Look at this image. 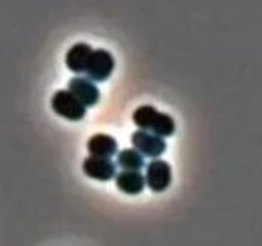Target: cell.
Listing matches in <instances>:
<instances>
[{"label":"cell","instance_id":"2","mask_svg":"<svg viewBox=\"0 0 262 246\" xmlns=\"http://www.w3.org/2000/svg\"><path fill=\"white\" fill-rule=\"evenodd\" d=\"M51 107H53V111H55L57 115L65 117L69 121H81V119L85 117V113H87V107H85L75 95H71L67 89L57 91L53 95Z\"/></svg>","mask_w":262,"mask_h":246},{"label":"cell","instance_id":"9","mask_svg":"<svg viewBox=\"0 0 262 246\" xmlns=\"http://www.w3.org/2000/svg\"><path fill=\"white\" fill-rule=\"evenodd\" d=\"M87 150H89L91 157L111 159L117 154V141H115V137H111L107 133H97L87 141Z\"/></svg>","mask_w":262,"mask_h":246},{"label":"cell","instance_id":"3","mask_svg":"<svg viewBox=\"0 0 262 246\" xmlns=\"http://www.w3.org/2000/svg\"><path fill=\"white\" fill-rule=\"evenodd\" d=\"M115 69V61H113V55L105 49H97L91 53V59L87 65V71H85V77L91 81V83H101V81H107L111 77Z\"/></svg>","mask_w":262,"mask_h":246},{"label":"cell","instance_id":"7","mask_svg":"<svg viewBox=\"0 0 262 246\" xmlns=\"http://www.w3.org/2000/svg\"><path fill=\"white\" fill-rule=\"evenodd\" d=\"M67 91L71 93V95H75L85 107H93V105H97L99 101V89L95 83H91L87 77H73L71 81H69V89Z\"/></svg>","mask_w":262,"mask_h":246},{"label":"cell","instance_id":"1","mask_svg":"<svg viewBox=\"0 0 262 246\" xmlns=\"http://www.w3.org/2000/svg\"><path fill=\"white\" fill-rule=\"evenodd\" d=\"M133 123L139 127V131H149L158 137H169L176 131V121L171 115L158 111L151 105H141L133 111Z\"/></svg>","mask_w":262,"mask_h":246},{"label":"cell","instance_id":"6","mask_svg":"<svg viewBox=\"0 0 262 246\" xmlns=\"http://www.w3.org/2000/svg\"><path fill=\"white\" fill-rule=\"evenodd\" d=\"M83 172L85 176L99 180V182H109V180H115L117 176V166L111 161V159H103V157H87L83 161Z\"/></svg>","mask_w":262,"mask_h":246},{"label":"cell","instance_id":"11","mask_svg":"<svg viewBox=\"0 0 262 246\" xmlns=\"http://www.w3.org/2000/svg\"><path fill=\"white\" fill-rule=\"evenodd\" d=\"M117 166L121 168V172H139L145 166V159L135 150H123L117 154Z\"/></svg>","mask_w":262,"mask_h":246},{"label":"cell","instance_id":"10","mask_svg":"<svg viewBox=\"0 0 262 246\" xmlns=\"http://www.w3.org/2000/svg\"><path fill=\"white\" fill-rule=\"evenodd\" d=\"M115 184L123 194L135 196L145 188V178L141 172H119L115 176Z\"/></svg>","mask_w":262,"mask_h":246},{"label":"cell","instance_id":"4","mask_svg":"<svg viewBox=\"0 0 262 246\" xmlns=\"http://www.w3.org/2000/svg\"><path fill=\"white\" fill-rule=\"evenodd\" d=\"M145 186L151 192H164L171 184V168L164 159H151L145 166Z\"/></svg>","mask_w":262,"mask_h":246},{"label":"cell","instance_id":"5","mask_svg":"<svg viewBox=\"0 0 262 246\" xmlns=\"http://www.w3.org/2000/svg\"><path fill=\"white\" fill-rule=\"evenodd\" d=\"M131 144H133V150L139 152L143 157H154L158 159L160 155L165 152V141L162 137L149 133V131H135L131 135Z\"/></svg>","mask_w":262,"mask_h":246},{"label":"cell","instance_id":"8","mask_svg":"<svg viewBox=\"0 0 262 246\" xmlns=\"http://www.w3.org/2000/svg\"><path fill=\"white\" fill-rule=\"evenodd\" d=\"M91 53H93V49L89 45H85V43H77L75 47H71L67 51V57H65L69 71H73L77 77H83L85 71H87L89 59H91Z\"/></svg>","mask_w":262,"mask_h":246}]
</instances>
